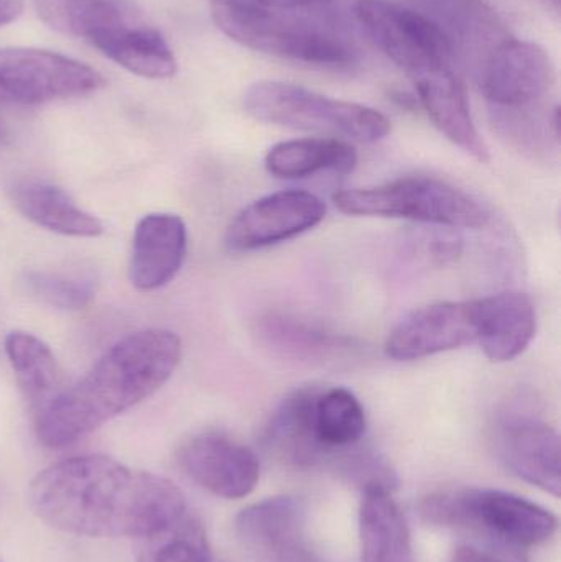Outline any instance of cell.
Masks as SVG:
<instances>
[{
    "mask_svg": "<svg viewBox=\"0 0 561 562\" xmlns=\"http://www.w3.org/2000/svg\"><path fill=\"white\" fill-rule=\"evenodd\" d=\"M29 502L49 527L89 538L138 540L188 512L173 482L104 454L75 456L43 469L30 484Z\"/></svg>",
    "mask_w": 561,
    "mask_h": 562,
    "instance_id": "obj_1",
    "label": "cell"
},
{
    "mask_svg": "<svg viewBox=\"0 0 561 562\" xmlns=\"http://www.w3.org/2000/svg\"><path fill=\"white\" fill-rule=\"evenodd\" d=\"M181 350L180 337L171 330L128 334L36 416L40 442L46 448H66L134 408L170 380Z\"/></svg>",
    "mask_w": 561,
    "mask_h": 562,
    "instance_id": "obj_2",
    "label": "cell"
},
{
    "mask_svg": "<svg viewBox=\"0 0 561 562\" xmlns=\"http://www.w3.org/2000/svg\"><path fill=\"white\" fill-rule=\"evenodd\" d=\"M478 72L497 134L534 157L547 154L560 137V108H550L557 69L547 49L510 36Z\"/></svg>",
    "mask_w": 561,
    "mask_h": 562,
    "instance_id": "obj_3",
    "label": "cell"
},
{
    "mask_svg": "<svg viewBox=\"0 0 561 562\" xmlns=\"http://www.w3.org/2000/svg\"><path fill=\"white\" fill-rule=\"evenodd\" d=\"M211 16L233 42L289 61L343 68L355 61L351 43L332 26L239 0H213Z\"/></svg>",
    "mask_w": 561,
    "mask_h": 562,
    "instance_id": "obj_4",
    "label": "cell"
},
{
    "mask_svg": "<svg viewBox=\"0 0 561 562\" xmlns=\"http://www.w3.org/2000/svg\"><path fill=\"white\" fill-rule=\"evenodd\" d=\"M418 512L425 524L478 531L513 548L549 543L559 530L552 512L494 488L434 492L418 504Z\"/></svg>",
    "mask_w": 561,
    "mask_h": 562,
    "instance_id": "obj_5",
    "label": "cell"
},
{
    "mask_svg": "<svg viewBox=\"0 0 561 562\" xmlns=\"http://www.w3.org/2000/svg\"><path fill=\"white\" fill-rule=\"evenodd\" d=\"M244 109L266 124L315 132L345 142L374 144L391 132V122L382 112L328 98L292 82H254L244 94Z\"/></svg>",
    "mask_w": 561,
    "mask_h": 562,
    "instance_id": "obj_6",
    "label": "cell"
},
{
    "mask_svg": "<svg viewBox=\"0 0 561 562\" xmlns=\"http://www.w3.org/2000/svg\"><path fill=\"white\" fill-rule=\"evenodd\" d=\"M333 203L348 216L408 220L448 229H483L491 221L490 211L473 194L434 177H402L339 191Z\"/></svg>",
    "mask_w": 561,
    "mask_h": 562,
    "instance_id": "obj_7",
    "label": "cell"
},
{
    "mask_svg": "<svg viewBox=\"0 0 561 562\" xmlns=\"http://www.w3.org/2000/svg\"><path fill=\"white\" fill-rule=\"evenodd\" d=\"M355 15L371 42L411 81L453 66L457 52L450 38L420 10L392 0H356Z\"/></svg>",
    "mask_w": 561,
    "mask_h": 562,
    "instance_id": "obj_8",
    "label": "cell"
},
{
    "mask_svg": "<svg viewBox=\"0 0 561 562\" xmlns=\"http://www.w3.org/2000/svg\"><path fill=\"white\" fill-rule=\"evenodd\" d=\"M104 79L96 69L46 49H0V104L40 105L85 98Z\"/></svg>",
    "mask_w": 561,
    "mask_h": 562,
    "instance_id": "obj_9",
    "label": "cell"
},
{
    "mask_svg": "<svg viewBox=\"0 0 561 562\" xmlns=\"http://www.w3.org/2000/svg\"><path fill=\"white\" fill-rule=\"evenodd\" d=\"M325 216V201L316 194L279 191L244 207L227 226L224 246L234 254L266 249L313 229Z\"/></svg>",
    "mask_w": 561,
    "mask_h": 562,
    "instance_id": "obj_10",
    "label": "cell"
},
{
    "mask_svg": "<svg viewBox=\"0 0 561 562\" xmlns=\"http://www.w3.org/2000/svg\"><path fill=\"white\" fill-rule=\"evenodd\" d=\"M299 498L270 497L244 508L234 531L244 550L259 562H328L313 548Z\"/></svg>",
    "mask_w": 561,
    "mask_h": 562,
    "instance_id": "obj_11",
    "label": "cell"
},
{
    "mask_svg": "<svg viewBox=\"0 0 561 562\" xmlns=\"http://www.w3.org/2000/svg\"><path fill=\"white\" fill-rule=\"evenodd\" d=\"M478 340V303L440 301L412 311L389 334L385 353L399 362L425 359Z\"/></svg>",
    "mask_w": 561,
    "mask_h": 562,
    "instance_id": "obj_12",
    "label": "cell"
},
{
    "mask_svg": "<svg viewBox=\"0 0 561 562\" xmlns=\"http://www.w3.org/2000/svg\"><path fill=\"white\" fill-rule=\"evenodd\" d=\"M178 464L204 491L227 501L247 497L259 484L256 452L224 432L204 431L184 441Z\"/></svg>",
    "mask_w": 561,
    "mask_h": 562,
    "instance_id": "obj_13",
    "label": "cell"
},
{
    "mask_svg": "<svg viewBox=\"0 0 561 562\" xmlns=\"http://www.w3.org/2000/svg\"><path fill=\"white\" fill-rule=\"evenodd\" d=\"M497 454L507 469L527 484L560 497V436L543 419L507 412L496 423Z\"/></svg>",
    "mask_w": 561,
    "mask_h": 562,
    "instance_id": "obj_14",
    "label": "cell"
},
{
    "mask_svg": "<svg viewBox=\"0 0 561 562\" xmlns=\"http://www.w3.org/2000/svg\"><path fill=\"white\" fill-rule=\"evenodd\" d=\"M187 252L188 231L180 216L147 214L135 226L128 279L144 293L158 290L177 277Z\"/></svg>",
    "mask_w": 561,
    "mask_h": 562,
    "instance_id": "obj_15",
    "label": "cell"
},
{
    "mask_svg": "<svg viewBox=\"0 0 561 562\" xmlns=\"http://www.w3.org/2000/svg\"><path fill=\"white\" fill-rule=\"evenodd\" d=\"M322 390L305 386L282 400L262 431V445L270 456L290 468L312 469L332 461L315 428L316 400Z\"/></svg>",
    "mask_w": 561,
    "mask_h": 562,
    "instance_id": "obj_16",
    "label": "cell"
},
{
    "mask_svg": "<svg viewBox=\"0 0 561 562\" xmlns=\"http://www.w3.org/2000/svg\"><path fill=\"white\" fill-rule=\"evenodd\" d=\"M412 85L435 127L461 150L486 164L490 148L474 124L467 89L455 66L415 78Z\"/></svg>",
    "mask_w": 561,
    "mask_h": 562,
    "instance_id": "obj_17",
    "label": "cell"
},
{
    "mask_svg": "<svg viewBox=\"0 0 561 562\" xmlns=\"http://www.w3.org/2000/svg\"><path fill=\"white\" fill-rule=\"evenodd\" d=\"M422 13L434 20L481 69L487 56L510 38L509 29L487 0H415Z\"/></svg>",
    "mask_w": 561,
    "mask_h": 562,
    "instance_id": "obj_18",
    "label": "cell"
},
{
    "mask_svg": "<svg viewBox=\"0 0 561 562\" xmlns=\"http://www.w3.org/2000/svg\"><path fill=\"white\" fill-rule=\"evenodd\" d=\"M86 42L142 78L167 79L177 72V58L164 35L132 13L96 30Z\"/></svg>",
    "mask_w": 561,
    "mask_h": 562,
    "instance_id": "obj_19",
    "label": "cell"
},
{
    "mask_svg": "<svg viewBox=\"0 0 561 562\" xmlns=\"http://www.w3.org/2000/svg\"><path fill=\"white\" fill-rule=\"evenodd\" d=\"M478 340L491 362L503 363L526 352L537 333L536 304L519 291L476 300Z\"/></svg>",
    "mask_w": 561,
    "mask_h": 562,
    "instance_id": "obj_20",
    "label": "cell"
},
{
    "mask_svg": "<svg viewBox=\"0 0 561 562\" xmlns=\"http://www.w3.org/2000/svg\"><path fill=\"white\" fill-rule=\"evenodd\" d=\"M359 548L361 562H415L411 530L392 492H362Z\"/></svg>",
    "mask_w": 561,
    "mask_h": 562,
    "instance_id": "obj_21",
    "label": "cell"
},
{
    "mask_svg": "<svg viewBox=\"0 0 561 562\" xmlns=\"http://www.w3.org/2000/svg\"><path fill=\"white\" fill-rule=\"evenodd\" d=\"M12 201L19 213L36 226L68 237H99L104 224L79 207L61 188L29 181L13 188Z\"/></svg>",
    "mask_w": 561,
    "mask_h": 562,
    "instance_id": "obj_22",
    "label": "cell"
},
{
    "mask_svg": "<svg viewBox=\"0 0 561 562\" xmlns=\"http://www.w3.org/2000/svg\"><path fill=\"white\" fill-rule=\"evenodd\" d=\"M5 353L35 419L65 389L55 353L40 337L25 330L7 334Z\"/></svg>",
    "mask_w": 561,
    "mask_h": 562,
    "instance_id": "obj_23",
    "label": "cell"
},
{
    "mask_svg": "<svg viewBox=\"0 0 561 562\" xmlns=\"http://www.w3.org/2000/svg\"><path fill=\"white\" fill-rule=\"evenodd\" d=\"M358 167V151L339 138L312 137L280 142L266 155V168L280 180H302L323 171L351 173Z\"/></svg>",
    "mask_w": 561,
    "mask_h": 562,
    "instance_id": "obj_24",
    "label": "cell"
},
{
    "mask_svg": "<svg viewBox=\"0 0 561 562\" xmlns=\"http://www.w3.org/2000/svg\"><path fill=\"white\" fill-rule=\"evenodd\" d=\"M135 562H213L210 540L203 524L191 514L138 538Z\"/></svg>",
    "mask_w": 561,
    "mask_h": 562,
    "instance_id": "obj_25",
    "label": "cell"
},
{
    "mask_svg": "<svg viewBox=\"0 0 561 562\" xmlns=\"http://www.w3.org/2000/svg\"><path fill=\"white\" fill-rule=\"evenodd\" d=\"M315 428L319 442L329 452L359 445L366 435L368 419L355 393L346 389L322 390L316 400Z\"/></svg>",
    "mask_w": 561,
    "mask_h": 562,
    "instance_id": "obj_26",
    "label": "cell"
},
{
    "mask_svg": "<svg viewBox=\"0 0 561 562\" xmlns=\"http://www.w3.org/2000/svg\"><path fill=\"white\" fill-rule=\"evenodd\" d=\"M23 288L30 296L58 310L89 306L98 291V279L89 272H26Z\"/></svg>",
    "mask_w": 561,
    "mask_h": 562,
    "instance_id": "obj_27",
    "label": "cell"
},
{
    "mask_svg": "<svg viewBox=\"0 0 561 562\" xmlns=\"http://www.w3.org/2000/svg\"><path fill=\"white\" fill-rule=\"evenodd\" d=\"M332 462L362 492L374 488L392 492L397 485V475L392 465L369 449H356L355 446L341 449L333 456Z\"/></svg>",
    "mask_w": 561,
    "mask_h": 562,
    "instance_id": "obj_28",
    "label": "cell"
},
{
    "mask_svg": "<svg viewBox=\"0 0 561 562\" xmlns=\"http://www.w3.org/2000/svg\"><path fill=\"white\" fill-rule=\"evenodd\" d=\"M267 340L277 349L299 357L328 356L338 346V339L328 334L316 333L302 324L282 317H270L263 326Z\"/></svg>",
    "mask_w": 561,
    "mask_h": 562,
    "instance_id": "obj_29",
    "label": "cell"
},
{
    "mask_svg": "<svg viewBox=\"0 0 561 562\" xmlns=\"http://www.w3.org/2000/svg\"><path fill=\"white\" fill-rule=\"evenodd\" d=\"M450 562H527L516 554L501 553V551L486 550V548L464 547L457 548Z\"/></svg>",
    "mask_w": 561,
    "mask_h": 562,
    "instance_id": "obj_30",
    "label": "cell"
},
{
    "mask_svg": "<svg viewBox=\"0 0 561 562\" xmlns=\"http://www.w3.org/2000/svg\"><path fill=\"white\" fill-rule=\"evenodd\" d=\"M239 2L253 3V5L266 7V9L293 10L318 5V3L329 2V0H239Z\"/></svg>",
    "mask_w": 561,
    "mask_h": 562,
    "instance_id": "obj_31",
    "label": "cell"
},
{
    "mask_svg": "<svg viewBox=\"0 0 561 562\" xmlns=\"http://www.w3.org/2000/svg\"><path fill=\"white\" fill-rule=\"evenodd\" d=\"M22 0H0V25L12 22L22 13Z\"/></svg>",
    "mask_w": 561,
    "mask_h": 562,
    "instance_id": "obj_32",
    "label": "cell"
},
{
    "mask_svg": "<svg viewBox=\"0 0 561 562\" xmlns=\"http://www.w3.org/2000/svg\"><path fill=\"white\" fill-rule=\"evenodd\" d=\"M537 2L542 3L549 12H552L553 15L560 16V3L561 0H537Z\"/></svg>",
    "mask_w": 561,
    "mask_h": 562,
    "instance_id": "obj_33",
    "label": "cell"
},
{
    "mask_svg": "<svg viewBox=\"0 0 561 562\" xmlns=\"http://www.w3.org/2000/svg\"><path fill=\"white\" fill-rule=\"evenodd\" d=\"M0 562H2V561H0Z\"/></svg>",
    "mask_w": 561,
    "mask_h": 562,
    "instance_id": "obj_34",
    "label": "cell"
}]
</instances>
